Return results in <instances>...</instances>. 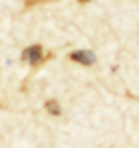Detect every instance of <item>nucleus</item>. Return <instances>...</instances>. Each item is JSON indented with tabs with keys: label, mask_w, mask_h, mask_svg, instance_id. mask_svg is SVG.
I'll use <instances>...</instances> for the list:
<instances>
[{
	"label": "nucleus",
	"mask_w": 139,
	"mask_h": 148,
	"mask_svg": "<svg viewBox=\"0 0 139 148\" xmlns=\"http://www.w3.org/2000/svg\"><path fill=\"white\" fill-rule=\"evenodd\" d=\"M71 61L89 67V65H93V63L97 61V55H95L93 51H89V49H79V51H73V53H71Z\"/></svg>",
	"instance_id": "obj_1"
},
{
	"label": "nucleus",
	"mask_w": 139,
	"mask_h": 148,
	"mask_svg": "<svg viewBox=\"0 0 139 148\" xmlns=\"http://www.w3.org/2000/svg\"><path fill=\"white\" fill-rule=\"evenodd\" d=\"M22 59H24V61H28L30 65L40 63V61H43V47H40V45H30L28 49H24Z\"/></svg>",
	"instance_id": "obj_2"
},
{
	"label": "nucleus",
	"mask_w": 139,
	"mask_h": 148,
	"mask_svg": "<svg viewBox=\"0 0 139 148\" xmlns=\"http://www.w3.org/2000/svg\"><path fill=\"white\" fill-rule=\"evenodd\" d=\"M45 108H47V112H49L51 116H61V106H59V101L49 99V101L45 103Z\"/></svg>",
	"instance_id": "obj_3"
},
{
	"label": "nucleus",
	"mask_w": 139,
	"mask_h": 148,
	"mask_svg": "<svg viewBox=\"0 0 139 148\" xmlns=\"http://www.w3.org/2000/svg\"><path fill=\"white\" fill-rule=\"evenodd\" d=\"M83 2H89V0H83Z\"/></svg>",
	"instance_id": "obj_4"
}]
</instances>
